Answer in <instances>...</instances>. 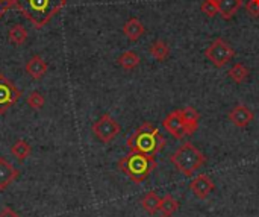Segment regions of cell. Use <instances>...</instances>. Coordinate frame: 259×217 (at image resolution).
I'll return each instance as SVG.
<instances>
[{"mask_svg": "<svg viewBox=\"0 0 259 217\" xmlns=\"http://www.w3.org/2000/svg\"><path fill=\"white\" fill-rule=\"evenodd\" d=\"M65 5L67 0H12V8L24 15L36 29L44 27Z\"/></svg>", "mask_w": 259, "mask_h": 217, "instance_id": "cell-1", "label": "cell"}, {"mask_svg": "<svg viewBox=\"0 0 259 217\" xmlns=\"http://www.w3.org/2000/svg\"><path fill=\"white\" fill-rule=\"evenodd\" d=\"M127 148L131 152H140L144 155L155 157L159 154L165 146V138L159 132L158 128H155L152 123L146 122L143 123L129 138H127Z\"/></svg>", "mask_w": 259, "mask_h": 217, "instance_id": "cell-2", "label": "cell"}, {"mask_svg": "<svg viewBox=\"0 0 259 217\" xmlns=\"http://www.w3.org/2000/svg\"><path fill=\"white\" fill-rule=\"evenodd\" d=\"M117 166L121 173H124L134 183L140 184L146 181L150 176V173L156 169V161L155 157L144 155L140 152H131L129 155L123 157Z\"/></svg>", "mask_w": 259, "mask_h": 217, "instance_id": "cell-3", "label": "cell"}, {"mask_svg": "<svg viewBox=\"0 0 259 217\" xmlns=\"http://www.w3.org/2000/svg\"><path fill=\"white\" fill-rule=\"evenodd\" d=\"M170 161L184 176L190 178L206 163V157L193 143H185L170 157Z\"/></svg>", "mask_w": 259, "mask_h": 217, "instance_id": "cell-4", "label": "cell"}, {"mask_svg": "<svg viewBox=\"0 0 259 217\" xmlns=\"http://www.w3.org/2000/svg\"><path fill=\"white\" fill-rule=\"evenodd\" d=\"M91 131H93L94 137H96L99 141L108 144V143H111V141L120 134L121 128H120L118 122H117L112 116L103 114L100 119H97V120L93 123Z\"/></svg>", "mask_w": 259, "mask_h": 217, "instance_id": "cell-5", "label": "cell"}, {"mask_svg": "<svg viewBox=\"0 0 259 217\" xmlns=\"http://www.w3.org/2000/svg\"><path fill=\"white\" fill-rule=\"evenodd\" d=\"M205 56L208 61H211L215 67H223L228 62L232 61V58L235 56V50L234 47L226 43L223 38H217L211 43V46L205 50Z\"/></svg>", "mask_w": 259, "mask_h": 217, "instance_id": "cell-6", "label": "cell"}, {"mask_svg": "<svg viewBox=\"0 0 259 217\" xmlns=\"http://www.w3.org/2000/svg\"><path fill=\"white\" fill-rule=\"evenodd\" d=\"M21 97V91L17 85L0 73V116L6 114Z\"/></svg>", "mask_w": 259, "mask_h": 217, "instance_id": "cell-7", "label": "cell"}, {"mask_svg": "<svg viewBox=\"0 0 259 217\" xmlns=\"http://www.w3.org/2000/svg\"><path fill=\"white\" fill-rule=\"evenodd\" d=\"M162 126L171 134L173 138L176 140H182L184 137H187V126L184 123V119L181 116V111L179 110H175L171 111L164 120H162Z\"/></svg>", "mask_w": 259, "mask_h": 217, "instance_id": "cell-8", "label": "cell"}, {"mask_svg": "<svg viewBox=\"0 0 259 217\" xmlns=\"http://www.w3.org/2000/svg\"><path fill=\"white\" fill-rule=\"evenodd\" d=\"M228 117H229V120H231V123H232L234 126L241 128V129H243V128H247V126L253 122V119H255L252 110H250L249 106L243 105V103L235 105V106L231 110V113H229Z\"/></svg>", "mask_w": 259, "mask_h": 217, "instance_id": "cell-9", "label": "cell"}, {"mask_svg": "<svg viewBox=\"0 0 259 217\" xmlns=\"http://www.w3.org/2000/svg\"><path fill=\"white\" fill-rule=\"evenodd\" d=\"M190 189L197 199H206L211 192H214L215 184L208 175H199L193 178V181L190 183Z\"/></svg>", "mask_w": 259, "mask_h": 217, "instance_id": "cell-10", "label": "cell"}, {"mask_svg": "<svg viewBox=\"0 0 259 217\" xmlns=\"http://www.w3.org/2000/svg\"><path fill=\"white\" fill-rule=\"evenodd\" d=\"M20 176V170H17L8 160L0 157V192L6 190L12 183Z\"/></svg>", "mask_w": 259, "mask_h": 217, "instance_id": "cell-11", "label": "cell"}, {"mask_svg": "<svg viewBox=\"0 0 259 217\" xmlns=\"http://www.w3.org/2000/svg\"><path fill=\"white\" fill-rule=\"evenodd\" d=\"M26 73L32 78V79H35V81H38V79H41L46 73H47V68H49V65H47V62L39 56V55H35V56H32L27 62H26Z\"/></svg>", "mask_w": 259, "mask_h": 217, "instance_id": "cell-12", "label": "cell"}, {"mask_svg": "<svg viewBox=\"0 0 259 217\" xmlns=\"http://www.w3.org/2000/svg\"><path fill=\"white\" fill-rule=\"evenodd\" d=\"M146 29L144 24L141 23V20L132 17L129 18L124 24H123V33L127 37L129 41H138L143 35H144Z\"/></svg>", "mask_w": 259, "mask_h": 217, "instance_id": "cell-13", "label": "cell"}, {"mask_svg": "<svg viewBox=\"0 0 259 217\" xmlns=\"http://www.w3.org/2000/svg\"><path fill=\"white\" fill-rule=\"evenodd\" d=\"M181 111V116L184 119V123L187 126V134L193 135L196 132V129L199 128V120H200V114L197 110H194L193 106H185Z\"/></svg>", "mask_w": 259, "mask_h": 217, "instance_id": "cell-14", "label": "cell"}, {"mask_svg": "<svg viewBox=\"0 0 259 217\" xmlns=\"http://www.w3.org/2000/svg\"><path fill=\"white\" fill-rule=\"evenodd\" d=\"M217 6H219V14L222 15V18L231 20L243 6V0H219Z\"/></svg>", "mask_w": 259, "mask_h": 217, "instance_id": "cell-15", "label": "cell"}, {"mask_svg": "<svg viewBox=\"0 0 259 217\" xmlns=\"http://www.w3.org/2000/svg\"><path fill=\"white\" fill-rule=\"evenodd\" d=\"M141 207L144 208V211L150 216H155L159 208H161V198L155 193V192H149L143 196L141 199Z\"/></svg>", "mask_w": 259, "mask_h": 217, "instance_id": "cell-16", "label": "cell"}, {"mask_svg": "<svg viewBox=\"0 0 259 217\" xmlns=\"http://www.w3.org/2000/svg\"><path fill=\"white\" fill-rule=\"evenodd\" d=\"M27 37H29L27 29H26L23 24H14V26L9 29V32H8L9 41H11L12 44H15V46L24 44V43L27 41Z\"/></svg>", "mask_w": 259, "mask_h": 217, "instance_id": "cell-17", "label": "cell"}, {"mask_svg": "<svg viewBox=\"0 0 259 217\" xmlns=\"http://www.w3.org/2000/svg\"><path fill=\"white\" fill-rule=\"evenodd\" d=\"M149 53L156 59V61H165L170 55V46L162 41V40H156L150 47H149Z\"/></svg>", "mask_w": 259, "mask_h": 217, "instance_id": "cell-18", "label": "cell"}, {"mask_svg": "<svg viewBox=\"0 0 259 217\" xmlns=\"http://www.w3.org/2000/svg\"><path fill=\"white\" fill-rule=\"evenodd\" d=\"M117 62L124 70H134V68H137L140 65V56L134 50H126L124 53H121L118 56Z\"/></svg>", "mask_w": 259, "mask_h": 217, "instance_id": "cell-19", "label": "cell"}, {"mask_svg": "<svg viewBox=\"0 0 259 217\" xmlns=\"http://www.w3.org/2000/svg\"><path fill=\"white\" fill-rule=\"evenodd\" d=\"M249 75H250V70H249L244 64H241V62L234 64V65L228 70V76H229L235 84H243V82L249 78Z\"/></svg>", "mask_w": 259, "mask_h": 217, "instance_id": "cell-20", "label": "cell"}, {"mask_svg": "<svg viewBox=\"0 0 259 217\" xmlns=\"http://www.w3.org/2000/svg\"><path fill=\"white\" fill-rule=\"evenodd\" d=\"M30 152H32L30 144H29L26 140H23V138L17 140V141L11 146V154H12L18 161H24L26 158H29Z\"/></svg>", "mask_w": 259, "mask_h": 217, "instance_id": "cell-21", "label": "cell"}, {"mask_svg": "<svg viewBox=\"0 0 259 217\" xmlns=\"http://www.w3.org/2000/svg\"><path fill=\"white\" fill-rule=\"evenodd\" d=\"M178 210H179V202L171 195H165L161 199V208H159V211H161L162 217H171Z\"/></svg>", "mask_w": 259, "mask_h": 217, "instance_id": "cell-22", "label": "cell"}, {"mask_svg": "<svg viewBox=\"0 0 259 217\" xmlns=\"http://www.w3.org/2000/svg\"><path fill=\"white\" fill-rule=\"evenodd\" d=\"M26 102H27V106H29V108L38 111V110H41V108L44 106L46 99H44V96H42L39 91H32V93H29Z\"/></svg>", "mask_w": 259, "mask_h": 217, "instance_id": "cell-23", "label": "cell"}, {"mask_svg": "<svg viewBox=\"0 0 259 217\" xmlns=\"http://www.w3.org/2000/svg\"><path fill=\"white\" fill-rule=\"evenodd\" d=\"M200 9H202V12H205V15H208V17H211V18L215 17V15L219 14V6H217V3H215V2H211V0H203Z\"/></svg>", "mask_w": 259, "mask_h": 217, "instance_id": "cell-24", "label": "cell"}, {"mask_svg": "<svg viewBox=\"0 0 259 217\" xmlns=\"http://www.w3.org/2000/svg\"><path fill=\"white\" fill-rule=\"evenodd\" d=\"M246 9H247V12H249L252 17H259V5L256 2L249 0L247 5H246Z\"/></svg>", "mask_w": 259, "mask_h": 217, "instance_id": "cell-25", "label": "cell"}, {"mask_svg": "<svg viewBox=\"0 0 259 217\" xmlns=\"http://www.w3.org/2000/svg\"><path fill=\"white\" fill-rule=\"evenodd\" d=\"M12 8V0H0V18L5 15V12Z\"/></svg>", "mask_w": 259, "mask_h": 217, "instance_id": "cell-26", "label": "cell"}, {"mask_svg": "<svg viewBox=\"0 0 259 217\" xmlns=\"http://www.w3.org/2000/svg\"><path fill=\"white\" fill-rule=\"evenodd\" d=\"M0 217H20L12 208H9V207H6V208H3V211L0 213Z\"/></svg>", "mask_w": 259, "mask_h": 217, "instance_id": "cell-27", "label": "cell"}, {"mask_svg": "<svg viewBox=\"0 0 259 217\" xmlns=\"http://www.w3.org/2000/svg\"><path fill=\"white\" fill-rule=\"evenodd\" d=\"M211 2H215V3H219V0H211Z\"/></svg>", "mask_w": 259, "mask_h": 217, "instance_id": "cell-28", "label": "cell"}, {"mask_svg": "<svg viewBox=\"0 0 259 217\" xmlns=\"http://www.w3.org/2000/svg\"><path fill=\"white\" fill-rule=\"evenodd\" d=\"M253 2H256V3H258V5H259V0H253Z\"/></svg>", "mask_w": 259, "mask_h": 217, "instance_id": "cell-29", "label": "cell"}]
</instances>
